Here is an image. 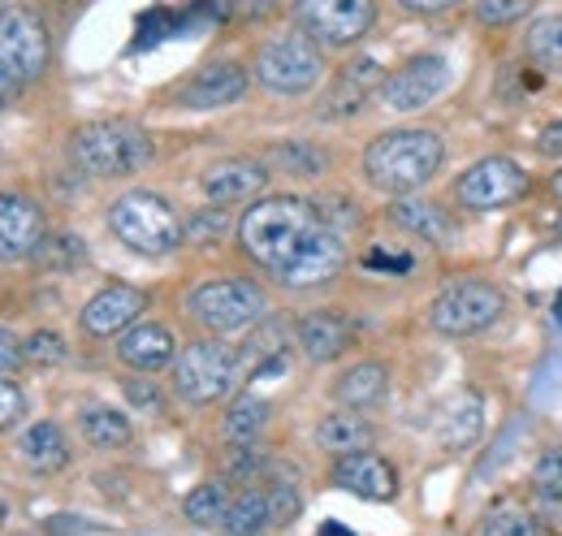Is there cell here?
I'll return each mask as SVG.
<instances>
[{
    "instance_id": "40",
    "label": "cell",
    "mask_w": 562,
    "mask_h": 536,
    "mask_svg": "<svg viewBox=\"0 0 562 536\" xmlns=\"http://www.w3.org/2000/svg\"><path fill=\"white\" fill-rule=\"evenodd\" d=\"M403 13H412V18H441V13H454L459 4H468V0H394Z\"/></svg>"
},
{
    "instance_id": "16",
    "label": "cell",
    "mask_w": 562,
    "mask_h": 536,
    "mask_svg": "<svg viewBox=\"0 0 562 536\" xmlns=\"http://www.w3.org/2000/svg\"><path fill=\"white\" fill-rule=\"evenodd\" d=\"M269 165L256 160V156H225V160H212L200 178V191L204 200L216 208H229V203H247L260 200L265 187H269Z\"/></svg>"
},
{
    "instance_id": "29",
    "label": "cell",
    "mask_w": 562,
    "mask_h": 536,
    "mask_svg": "<svg viewBox=\"0 0 562 536\" xmlns=\"http://www.w3.org/2000/svg\"><path fill=\"white\" fill-rule=\"evenodd\" d=\"M481 424H485V415H481V399L463 394V399L450 402V406H446V415L437 420V437H441V446H446V450H463V446H472V442L481 437Z\"/></svg>"
},
{
    "instance_id": "27",
    "label": "cell",
    "mask_w": 562,
    "mask_h": 536,
    "mask_svg": "<svg viewBox=\"0 0 562 536\" xmlns=\"http://www.w3.org/2000/svg\"><path fill=\"white\" fill-rule=\"evenodd\" d=\"M78 428H82V442L91 450H122L135 437L131 415L117 411V406H82L78 411Z\"/></svg>"
},
{
    "instance_id": "21",
    "label": "cell",
    "mask_w": 562,
    "mask_h": 536,
    "mask_svg": "<svg viewBox=\"0 0 562 536\" xmlns=\"http://www.w3.org/2000/svg\"><path fill=\"white\" fill-rule=\"evenodd\" d=\"M385 216H390L394 230H403V234H412V238H420V243H432V247H450V243L459 238L454 216H450L441 203L420 200V196H398V200L390 203Z\"/></svg>"
},
{
    "instance_id": "13",
    "label": "cell",
    "mask_w": 562,
    "mask_h": 536,
    "mask_svg": "<svg viewBox=\"0 0 562 536\" xmlns=\"http://www.w3.org/2000/svg\"><path fill=\"white\" fill-rule=\"evenodd\" d=\"M446 82H450V62L441 53H416L381 78L376 100L390 113H420L446 91Z\"/></svg>"
},
{
    "instance_id": "7",
    "label": "cell",
    "mask_w": 562,
    "mask_h": 536,
    "mask_svg": "<svg viewBox=\"0 0 562 536\" xmlns=\"http://www.w3.org/2000/svg\"><path fill=\"white\" fill-rule=\"evenodd\" d=\"M506 312V294L485 281V277H459L450 286H441L428 303V330L441 337H472L485 334L490 325L502 321Z\"/></svg>"
},
{
    "instance_id": "18",
    "label": "cell",
    "mask_w": 562,
    "mask_h": 536,
    "mask_svg": "<svg viewBox=\"0 0 562 536\" xmlns=\"http://www.w3.org/2000/svg\"><path fill=\"white\" fill-rule=\"evenodd\" d=\"M355 325L338 312V308H316L307 316H299L294 325V346L312 359V364H334L351 350Z\"/></svg>"
},
{
    "instance_id": "10",
    "label": "cell",
    "mask_w": 562,
    "mask_h": 536,
    "mask_svg": "<svg viewBox=\"0 0 562 536\" xmlns=\"http://www.w3.org/2000/svg\"><path fill=\"white\" fill-rule=\"evenodd\" d=\"M532 191V178L510 156H481L454 178V203L468 212H502Z\"/></svg>"
},
{
    "instance_id": "17",
    "label": "cell",
    "mask_w": 562,
    "mask_h": 536,
    "mask_svg": "<svg viewBox=\"0 0 562 536\" xmlns=\"http://www.w3.org/2000/svg\"><path fill=\"white\" fill-rule=\"evenodd\" d=\"M329 476H334L338 489H347V493L363 498V502H390V498H398V471H394V464L385 455H376V450H355V455L334 459Z\"/></svg>"
},
{
    "instance_id": "24",
    "label": "cell",
    "mask_w": 562,
    "mask_h": 536,
    "mask_svg": "<svg viewBox=\"0 0 562 536\" xmlns=\"http://www.w3.org/2000/svg\"><path fill=\"white\" fill-rule=\"evenodd\" d=\"M312 437H316V446H321L325 455L342 459V455H355V450H372V442H376V424H372L363 411L338 406V411L321 415V424H316Z\"/></svg>"
},
{
    "instance_id": "36",
    "label": "cell",
    "mask_w": 562,
    "mask_h": 536,
    "mask_svg": "<svg viewBox=\"0 0 562 536\" xmlns=\"http://www.w3.org/2000/svg\"><path fill=\"white\" fill-rule=\"evenodd\" d=\"M537 0H472V13L481 26H515L532 13Z\"/></svg>"
},
{
    "instance_id": "31",
    "label": "cell",
    "mask_w": 562,
    "mask_h": 536,
    "mask_svg": "<svg viewBox=\"0 0 562 536\" xmlns=\"http://www.w3.org/2000/svg\"><path fill=\"white\" fill-rule=\"evenodd\" d=\"M26 260H35V265L48 268V272H70V268H78L87 260V243L74 230H44V238L35 243V252Z\"/></svg>"
},
{
    "instance_id": "38",
    "label": "cell",
    "mask_w": 562,
    "mask_h": 536,
    "mask_svg": "<svg viewBox=\"0 0 562 536\" xmlns=\"http://www.w3.org/2000/svg\"><path fill=\"white\" fill-rule=\"evenodd\" d=\"M221 234H225V208H216V203L187 221V238H195V243H216Z\"/></svg>"
},
{
    "instance_id": "11",
    "label": "cell",
    "mask_w": 562,
    "mask_h": 536,
    "mask_svg": "<svg viewBox=\"0 0 562 536\" xmlns=\"http://www.w3.org/2000/svg\"><path fill=\"white\" fill-rule=\"evenodd\" d=\"M48 57V22L31 4H0V69H9L18 82H35L44 78Z\"/></svg>"
},
{
    "instance_id": "8",
    "label": "cell",
    "mask_w": 562,
    "mask_h": 536,
    "mask_svg": "<svg viewBox=\"0 0 562 536\" xmlns=\"http://www.w3.org/2000/svg\"><path fill=\"white\" fill-rule=\"evenodd\" d=\"M251 74L273 96H307L325 78V48L312 44L303 31H285L256 48Z\"/></svg>"
},
{
    "instance_id": "22",
    "label": "cell",
    "mask_w": 562,
    "mask_h": 536,
    "mask_svg": "<svg viewBox=\"0 0 562 536\" xmlns=\"http://www.w3.org/2000/svg\"><path fill=\"white\" fill-rule=\"evenodd\" d=\"M381 66L372 62V57H359L351 66L338 69V78H334V87L325 91V104H321V118L325 122H338V118H355L372 96H376V87H381Z\"/></svg>"
},
{
    "instance_id": "25",
    "label": "cell",
    "mask_w": 562,
    "mask_h": 536,
    "mask_svg": "<svg viewBox=\"0 0 562 536\" xmlns=\"http://www.w3.org/2000/svg\"><path fill=\"white\" fill-rule=\"evenodd\" d=\"M390 399V368L381 359H359L351 368L338 372L334 381V402L351 411H372Z\"/></svg>"
},
{
    "instance_id": "33",
    "label": "cell",
    "mask_w": 562,
    "mask_h": 536,
    "mask_svg": "<svg viewBox=\"0 0 562 536\" xmlns=\"http://www.w3.org/2000/svg\"><path fill=\"white\" fill-rule=\"evenodd\" d=\"M265 165H278L281 174H294V178H321V174H325V156H321L312 143H299V138L278 143Z\"/></svg>"
},
{
    "instance_id": "49",
    "label": "cell",
    "mask_w": 562,
    "mask_h": 536,
    "mask_svg": "<svg viewBox=\"0 0 562 536\" xmlns=\"http://www.w3.org/2000/svg\"><path fill=\"white\" fill-rule=\"evenodd\" d=\"M4 520H9V506H4V502H0V528H4Z\"/></svg>"
},
{
    "instance_id": "30",
    "label": "cell",
    "mask_w": 562,
    "mask_h": 536,
    "mask_svg": "<svg viewBox=\"0 0 562 536\" xmlns=\"http://www.w3.org/2000/svg\"><path fill=\"white\" fill-rule=\"evenodd\" d=\"M524 53L537 69H562V13H541L528 22Z\"/></svg>"
},
{
    "instance_id": "48",
    "label": "cell",
    "mask_w": 562,
    "mask_h": 536,
    "mask_svg": "<svg viewBox=\"0 0 562 536\" xmlns=\"http://www.w3.org/2000/svg\"><path fill=\"white\" fill-rule=\"evenodd\" d=\"M554 321L562 325V290H559V299H554Z\"/></svg>"
},
{
    "instance_id": "43",
    "label": "cell",
    "mask_w": 562,
    "mask_h": 536,
    "mask_svg": "<svg viewBox=\"0 0 562 536\" xmlns=\"http://www.w3.org/2000/svg\"><path fill=\"white\" fill-rule=\"evenodd\" d=\"M22 406H26L22 390H18L13 381H0V428H9V424L22 415Z\"/></svg>"
},
{
    "instance_id": "12",
    "label": "cell",
    "mask_w": 562,
    "mask_h": 536,
    "mask_svg": "<svg viewBox=\"0 0 562 536\" xmlns=\"http://www.w3.org/2000/svg\"><path fill=\"white\" fill-rule=\"evenodd\" d=\"M347 260H351L347 234H338V230H329V225L321 221V225L303 238V247L273 272V281H278L281 290H321V286H329L334 277H342Z\"/></svg>"
},
{
    "instance_id": "41",
    "label": "cell",
    "mask_w": 562,
    "mask_h": 536,
    "mask_svg": "<svg viewBox=\"0 0 562 536\" xmlns=\"http://www.w3.org/2000/svg\"><path fill=\"white\" fill-rule=\"evenodd\" d=\"M281 0H225V9L234 13V18H243V22H260V18H269V13H278Z\"/></svg>"
},
{
    "instance_id": "3",
    "label": "cell",
    "mask_w": 562,
    "mask_h": 536,
    "mask_svg": "<svg viewBox=\"0 0 562 536\" xmlns=\"http://www.w3.org/2000/svg\"><path fill=\"white\" fill-rule=\"evenodd\" d=\"M70 156L91 178H131L151 165L156 143L131 118H100V122H87L74 131Z\"/></svg>"
},
{
    "instance_id": "39",
    "label": "cell",
    "mask_w": 562,
    "mask_h": 536,
    "mask_svg": "<svg viewBox=\"0 0 562 536\" xmlns=\"http://www.w3.org/2000/svg\"><path fill=\"white\" fill-rule=\"evenodd\" d=\"M126 399H131V406H139V411H160V406H165L160 386H156V381H139V377L126 381Z\"/></svg>"
},
{
    "instance_id": "5",
    "label": "cell",
    "mask_w": 562,
    "mask_h": 536,
    "mask_svg": "<svg viewBox=\"0 0 562 536\" xmlns=\"http://www.w3.org/2000/svg\"><path fill=\"white\" fill-rule=\"evenodd\" d=\"M169 386L173 394L191 406H216V402L234 399L247 368H243V355L238 346L221 342V337H200L191 346L178 350L173 368H169Z\"/></svg>"
},
{
    "instance_id": "15",
    "label": "cell",
    "mask_w": 562,
    "mask_h": 536,
    "mask_svg": "<svg viewBox=\"0 0 562 536\" xmlns=\"http://www.w3.org/2000/svg\"><path fill=\"white\" fill-rule=\"evenodd\" d=\"M143 312H147V294H143L139 286L117 281V286L95 290V294L82 303L78 330L87 337H122L131 325H139Z\"/></svg>"
},
{
    "instance_id": "19",
    "label": "cell",
    "mask_w": 562,
    "mask_h": 536,
    "mask_svg": "<svg viewBox=\"0 0 562 536\" xmlns=\"http://www.w3.org/2000/svg\"><path fill=\"white\" fill-rule=\"evenodd\" d=\"M44 230H48V221H44L40 203L0 191V260H26L35 252V243L44 238Z\"/></svg>"
},
{
    "instance_id": "34",
    "label": "cell",
    "mask_w": 562,
    "mask_h": 536,
    "mask_svg": "<svg viewBox=\"0 0 562 536\" xmlns=\"http://www.w3.org/2000/svg\"><path fill=\"white\" fill-rule=\"evenodd\" d=\"M532 493H537L546 506H559L562 502V446H550V450L532 464Z\"/></svg>"
},
{
    "instance_id": "2",
    "label": "cell",
    "mask_w": 562,
    "mask_h": 536,
    "mask_svg": "<svg viewBox=\"0 0 562 536\" xmlns=\"http://www.w3.org/2000/svg\"><path fill=\"white\" fill-rule=\"evenodd\" d=\"M316 225H321V212L312 200H303V196H260L238 216V247L251 265L273 277L303 247V238Z\"/></svg>"
},
{
    "instance_id": "37",
    "label": "cell",
    "mask_w": 562,
    "mask_h": 536,
    "mask_svg": "<svg viewBox=\"0 0 562 536\" xmlns=\"http://www.w3.org/2000/svg\"><path fill=\"white\" fill-rule=\"evenodd\" d=\"M481 536H541V533H537V520H532L528 511H519V506H497V511H490Z\"/></svg>"
},
{
    "instance_id": "6",
    "label": "cell",
    "mask_w": 562,
    "mask_h": 536,
    "mask_svg": "<svg viewBox=\"0 0 562 536\" xmlns=\"http://www.w3.org/2000/svg\"><path fill=\"white\" fill-rule=\"evenodd\" d=\"M187 316L212 337L247 334L269 316V294L247 277H212L187 294Z\"/></svg>"
},
{
    "instance_id": "47",
    "label": "cell",
    "mask_w": 562,
    "mask_h": 536,
    "mask_svg": "<svg viewBox=\"0 0 562 536\" xmlns=\"http://www.w3.org/2000/svg\"><path fill=\"white\" fill-rule=\"evenodd\" d=\"M550 196H554V200H562V169L550 178Z\"/></svg>"
},
{
    "instance_id": "32",
    "label": "cell",
    "mask_w": 562,
    "mask_h": 536,
    "mask_svg": "<svg viewBox=\"0 0 562 536\" xmlns=\"http://www.w3.org/2000/svg\"><path fill=\"white\" fill-rule=\"evenodd\" d=\"M229 498H234V493L225 489V480H204V484H195V489L187 493L182 511H187V520H191V524L212 528V524H221V520H225Z\"/></svg>"
},
{
    "instance_id": "4",
    "label": "cell",
    "mask_w": 562,
    "mask_h": 536,
    "mask_svg": "<svg viewBox=\"0 0 562 536\" xmlns=\"http://www.w3.org/2000/svg\"><path fill=\"white\" fill-rule=\"evenodd\" d=\"M109 230L117 234V243L135 256L160 260L173 256L187 243V221L173 203L156 191H126L109 203Z\"/></svg>"
},
{
    "instance_id": "42",
    "label": "cell",
    "mask_w": 562,
    "mask_h": 536,
    "mask_svg": "<svg viewBox=\"0 0 562 536\" xmlns=\"http://www.w3.org/2000/svg\"><path fill=\"white\" fill-rule=\"evenodd\" d=\"M363 265L381 268V272H412V256H407V252H381V247H372V252L363 256Z\"/></svg>"
},
{
    "instance_id": "44",
    "label": "cell",
    "mask_w": 562,
    "mask_h": 536,
    "mask_svg": "<svg viewBox=\"0 0 562 536\" xmlns=\"http://www.w3.org/2000/svg\"><path fill=\"white\" fill-rule=\"evenodd\" d=\"M22 364V337H13V330L0 325V372H13Z\"/></svg>"
},
{
    "instance_id": "28",
    "label": "cell",
    "mask_w": 562,
    "mask_h": 536,
    "mask_svg": "<svg viewBox=\"0 0 562 536\" xmlns=\"http://www.w3.org/2000/svg\"><path fill=\"white\" fill-rule=\"evenodd\" d=\"M269 415H273L269 399L234 394L229 406H225V415H221V437H225L229 446H247V442H256V437L269 428Z\"/></svg>"
},
{
    "instance_id": "1",
    "label": "cell",
    "mask_w": 562,
    "mask_h": 536,
    "mask_svg": "<svg viewBox=\"0 0 562 536\" xmlns=\"http://www.w3.org/2000/svg\"><path fill=\"white\" fill-rule=\"evenodd\" d=\"M446 165V138L424 126L376 134L363 147V178L381 196H420Z\"/></svg>"
},
{
    "instance_id": "9",
    "label": "cell",
    "mask_w": 562,
    "mask_h": 536,
    "mask_svg": "<svg viewBox=\"0 0 562 536\" xmlns=\"http://www.w3.org/2000/svg\"><path fill=\"white\" fill-rule=\"evenodd\" d=\"M290 18L325 53H347L372 35L381 9L376 0H290Z\"/></svg>"
},
{
    "instance_id": "35",
    "label": "cell",
    "mask_w": 562,
    "mask_h": 536,
    "mask_svg": "<svg viewBox=\"0 0 562 536\" xmlns=\"http://www.w3.org/2000/svg\"><path fill=\"white\" fill-rule=\"evenodd\" d=\"M66 355H70L66 337L53 334V330H35L31 337H22V364L48 368V364H66Z\"/></svg>"
},
{
    "instance_id": "23",
    "label": "cell",
    "mask_w": 562,
    "mask_h": 536,
    "mask_svg": "<svg viewBox=\"0 0 562 536\" xmlns=\"http://www.w3.org/2000/svg\"><path fill=\"white\" fill-rule=\"evenodd\" d=\"M70 455H74L70 437H66V428L57 420H35V424H26L18 433V459H22V468L40 471V476L61 471L70 464Z\"/></svg>"
},
{
    "instance_id": "14",
    "label": "cell",
    "mask_w": 562,
    "mask_h": 536,
    "mask_svg": "<svg viewBox=\"0 0 562 536\" xmlns=\"http://www.w3.org/2000/svg\"><path fill=\"white\" fill-rule=\"evenodd\" d=\"M251 87V69L238 66V62H209L200 66L191 78H182L173 87V104L178 109H191V113H212V109H229L247 96Z\"/></svg>"
},
{
    "instance_id": "45",
    "label": "cell",
    "mask_w": 562,
    "mask_h": 536,
    "mask_svg": "<svg viewBox=\"0 0 562 536\" xmlns=\"http://www.w3.org/2000/svg\"><path fill=\"white\" fill-rule=\"evenodd\" d=\"M546 156H562V122H550L546 131H541V143H537Z\"/></svg>"
},
{
    "instance_id": "20",
    "label": "cell",
    "mask_w": 562,
    "mask_h": 536,
    "mask_svg": "<svg viewBox=\"0 0 562 536\" xmlns=\"http://www.w3.org/2000/svg\"><path fill=\"white\" fill-rule=\"evenodd\" d=\"M117 359L131 372H165L178 359V337L160 321H139V325H131L126 334L117 337Z\"/></svg>"
},
{
    "instance_id": "26",
    "label": "cell",
    "mask_w": 562,
    "mask_h": 536,
    "mask_svg": "<svg viewBox=\"0 0 562 536\" xmlns=\"http://www.w3.org/2000/svg\"><path fill=\"white\" fill-rule=\"evenodd\" d=\"M273 524H278V511H273L269 480H256V484L238 489L229 498V506H225V520H221V528L229 536H256L265 533V528H273Z\"/></svg>"
},
{
    "instance_id": "50",
    "label": "cell",
    "mask_w": 562,
    "mask_h": 536,
    "mask_svg": "<svg viewBox=\"0 0 562 536\" xmlns=\"http://www.w3.org/2000/svg\"><path fill=\"white\" fill-rule=\"evenodd\" d=\"M559 238H562V212H559Z\"/></svg>"
},
{
    "instance_id": "46",
    "label": "cell",
    "mask_w": 562,
    "mask_h": 536,
    "mask_svg": "<svg viewBox=\"0 0 562 536\" xmlns=\"http://www.w3.org/2000/svg\"><path fill=\"white\" fill-rule=\"evenodd\" d=\"M18 91H22V82H18L9 69H0V113H4V109L18 100Z\"/></svg>"
}]
</instances>
